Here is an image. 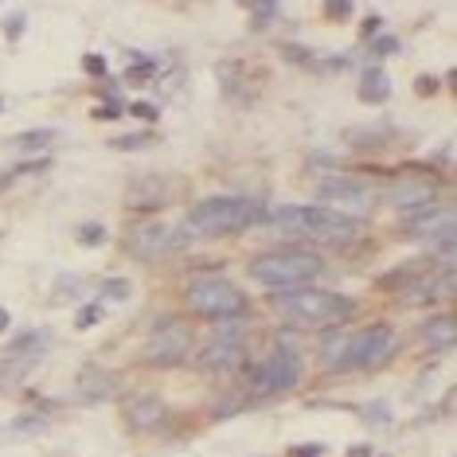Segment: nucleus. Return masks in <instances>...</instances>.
<instances>
[{"instance_id": "f257e3e1", "label": "nucleus", "mask_w": 457, "mask_h": 457, "mask_svg": "<svg viewBox=\"0 0 457 457\" xmlns=\"http://www.w3.org/2000/svg\"><path fill=\"white\" fill-rule=\"evenodd\" d=\"M262 223L278 235H301V238H356L363 231V220L352 212H337L328 204H282L262 215Z\"/></svg>"}, {"instance_id": "f03ea898", "label": "nucleus", "mask_w": 457, "mask_h": 457, "mask_svg": "<svg viewBox=\"0 0 457 457\" xmlns=\"http://www.w3.org/2000/svg\"><path fill=\"white\" fill-rule=\"evenodd\" d=\"M262 215H266L262 200H251V195H212V200H200L184 215V235L192 238L238 235L262 223Z\"/></svg>"}, {"instance_id": "7ed1b4c3", "label": "nucleus", "mask_w": 457, "mask_h": 457, "mask_svg": "<svg viewBox=\"0 0 457 457\" xmlns=\"http://www.w3.org/2000/svg\"><path fill=\"white\" fill-rule=\"evenodd\" d=\"M270 305L278 309L286 320L294 325H345V320L356 313V305L345 294H332V289H317V286H289V289H274L270 294Z\"/></svg>"}, {"instance_id": "20e7f679", "label": "nucleus", "mask_w": 457, "mask_h": 457, "mask_svg": "<svg viewBox=\"0 0 457 457\" xmlns=\"http://www.w3.org/2000/svg\"><path fill=\"white\" fill-rule=\"evenodd\" d=\"M246 270H251V278L258 286L289 289V286H309L325 270V262L309 251H270V254H258Z\"/></svg>"}, {"instance_id": "39448f33", "label": "nucleus", "mask_w": 457, "mask_h": 457, "mask_svg": "<svg viewBox=\"0 0 457 457\" xmlns=\"http://www.w3.org/2000/svg\"><path fill=\"white\" fill-rule=\"evenodd\" d=\"M188 305L207 320H235V317H243L246 297L223 274H200L188 282Z\"/></svg>"}, {"instance_id": "423d86ee", "label": "nucleus", "mask_w": 457, "mask_h": 457, "mask_svg": "<svg viewBox=\"0 0 457 457\" xmlns=\"http://www.w3.org/2000/svg\"><path fill=\"white\" fill-rule=\"evenodd\" d=\"M395 345H399V337H395L391 325H368V328L352 332L348 345H345V368L376 371V368H383V363L391 360Z\"/></svg>"}, {"instance_id": "0eeeda50", "label": "nucleus", "mask_w": 457, "mask_h": 457, "mask_svg": "<svg viewBox=\"0 0 457 457\" xmlns=\"http://www.w3.org/2000/svg\"><path fill=\"white\" fill-rule=\"evenodd\" d=\"M297 379H301V356L286 345H274V352L254 368V391L262 395H282L297 387Z\"/></svg>"}, {"instance_id": "6e6552de", "label": "nucleus", "mask_w": 457, "mask_h": 457, "mask_svg": "<svg viewBox=\"0 0 457 457\" xmlns=\"http://www.w3.org/2000/svg\"><path fill=\"white\" fill-rule=\"evenodd\" d=\"M438 188H442L438 176H430V172H403V176H395V180H391L387 204L399 207V212H419V207L438 200Z\"/></svg>"}, {"instance_id": "1a4fd4ad", "label": "nucleus", "mask_w": 457, "mask_h": 457, "mask_svg": "<svg viewBox=\"0 0 457 457\" xmlns=\"http://www.w3.org/2000/svg\"><path fill=\"white\" fill-rule=\"evenodd\" d=\"M407 235L411 238H422V243L438 246L442 238H453V207L450 204H426L411 215L407 223Z\"/></svg>"}, {"instance_id": "9d476101", "label": "nucleus", "mask_w": 457, "mask_h": 457, "mask_svg": "<svg viewBox=\"0 0 457 457\" xmlns=\"http://www.w3.org/2000/svg\"><path fill=\"white\" fill-rule=\"evenodd\" d=\"M188 348H192L188 325H176V320H169V325H161L149 337V345H145V360H149V363H180L184 356H188Z\"/></svg>"}, {"instance_id": "9b49d317", "label": "nucleus", "mask_w": 457, "mask_h": 457, "mask_svg": "<svg viewBox=\"0 0 457 457\" xmlns=\"http://www.w3.org/2000/svg\"><path fill=\"white\" fill-rule=\"evenodd\" d=\"M238 360H243V328H238L235 320H223V325L215 328V337L207 340L200 363L212 371H227V368H235Z\"/></svg>"}, {"instance_id": "f8f14e48", "label": "nucleus", "mask_w": 457, "mask_h": 457, "mask_svg": "<svg viewBox=\"0 0 457 457\" xmlns=\"http://www.w3.org/2000/svg\"><path fill=\"white\" fill-rule=\"evenodd\" d=\"M320 200H328V207H337V212H345L348 207H368L371 204V188L360 180H352V176H332V180L320 184Z\"/></svg>"}, {"instance_id": "ddd939ff", "label": "nucleus", "mask_w": 457, "mask_h": 457, "mask_svg": "<svg viewBox=\"0 0 457 457\" xmlns=\"http://www.w3.org/2000/svg\"><path fill=\"white\" fill-rule=\"evenodd\" d=\"M180 238H184V235L169 231L164 223H145V227H137V231L129 235V251L137 254V258H157V254H164V251H172Z\"/></svg>"}, {"instance_id": "4468645a", "label": "nucleus", "mask_w": 457, "mask_h": 457, "mask_svg": "<svg viewBox=\"0 0 457 457\" xmlns=\"http://www.w3.org/2000/svg\"><path fill=\"white\" fill-rule=\"evenodd\" d=\"M169 200H172V180H164V176H137L126 188L129 207H164Z\"/></svg>"}, {"instance_id": "2eb2a0df", "label": "nucleus", "mask_w": 457, "mask_h": 457, "mask_svg": "<svg viewBox=\"0 0 457 457\" xmlns=\"http://www.w3.org/2000/svg\"><path fill=\"white\" fill-rule=\"evenodd\" d=\"M121 411H126V419H129L133 430H153V426H161V419L169 414L157 395H129Z\"/></svg>"}, {"instance_id": "dca6fc26", "label": "nucleus", "mask_w": 457, "mask_h": 457, "mask_svg": "<svg viewBox=\"0 0 457 457\" xmlns=\"http://www.w3.org/2000/svg\"><path fill=\"white\" fill-rule=\"evenodd\" d=\"M79 391L87 403H102V399H113L118 395V376L106 368H98V363H90V368L79 371Z\"/></svg>"}, {"instance_id": "f3484780", "label": "nucleus", "mask_w": 457, "mask_h": 457, "mask_svg": "<svg viewBox=\"0 0 457 457\" xmlns=\"http://www.w3.org/2000/svg\"><path fill=\"white\" fill-rule=\"evenodd\" d=\"M419 332H422V340H426L430 348H453V340H457V320H453V317H430Z\"/></svg>"}, {"instance_id": "a211bd4d", "label": "nucleus", "mask_w": 457, "mask_h": 457, "mask_svg": "<svg viewBox=\"0 0 457 457\" xmlns=\"http://www.w3.org/2000/svg\"><path fill=\"white\" fill-rule=\"evenodd\" d=\"M387 95H391V79L383 75L379 67L363 71V79H360V98H363V102H387Z\"/></svg>"}, {"instance_id": "6ab92c4d", "label": "nucleus", "mask_w": 457, "mask_h": 457, "mask_svg": "<svg viewBox=\"0 0 457 457\" xmlns=\"http://www.w3.org/2000/svg\"><path fill=\"white\" fill-rule=\"evenodd\" d=\"M51 348V337L44 328L36 332H24V337H16L12 345H8V356H44V352Z\"/></svg>"}, {"instance_id": "aec40b11", "label": "nucleus", "mask_w": 457, "mask_h": 457, "mask_svg": "<svg viewBox=\"0 0 457 457\" xmlns=\"http://www.w3.org/2000/svg\"><path fill=\"white\" fill-rule=\"evenodd\" d=\"M345 345H348V332L337 325L325 337V345H320V363L325 368H345Z\"/></svg>"}, {"instance_id": "412c9836", "label": "nucleus", "mask_w": 457, "mask_h": 457, "mask_svg": "<svg viewBox=\"0 0 457 457\" xmlns=\"http://www.w3.org/2000/svg\"><path fill=\"white\" fill-rule=\"evenodd\" d=\"M51 137H55V133L51 129H28V133H20L16 137V149H44V145H51Z\"/></svg>"}, {"instance_id": "4be33fe9", "label": "nucleus", "mask_w": 457, "mask_h": 457, "mask_svg": "<svg viewBox=\"0 0 457 457\" xmlns=\"http://www.w3.org/2000/svg\"><path fill=\"white\" fill-rule=\"evenodd\" d=\"M129 289H133V286L126 282V278H110V282L102 286V297H106V301H126Z\"/></svg>"}, {"instance_id": "5701e85b", "label": "nucleus", "mask_w": 457, "mask_h": 457, "mask_svg": "<svg viewBox=\"0 0 457 457\" xmlns=\"http://www.w3.org/2000/svg\"><path fill=\"white\" fill-rule=\"evenodd\" d=\"M430 297H453V266H445L438 282H430Z\"/></svg>"}, {"instance_id": "b1692460", "label": "nucleus", "mask_w": 457, "mask_h": 457, "mask_svg": "<svg viewBox=\"0 0 457 457\" xmlns=\"http://www.w3.org/2000/svg\"><path fill=\"white\" fill-rule=\"evenodd\" d=\"M79 243H82V246H102V243H106V227H102V223L82 227V231H79Z\"/></svg>"}, {"instance_id": "393cba45", "label": "nucleus", "mask_w": 457, "mask_h": 457, "mask_svg": "<svg viewBox=\"0 0 457 457\" xmlns=\"http://www.w3.org/2000/svg\"><path fill=\"white\" fill-rule=\"evenodd\" d=\"M44 426H47V422L39 419V414H20V419L12 422V430H16V434H36V430H44Z\"/></svg>"}, {"instance_id": "a878e982", "label": "nucleus", "mask_w": 457, "mask_h": 457, "mask_svg": "<svg viewBox=\"0 0 457 457\" xmlns=\"http://www.w3.org/2000/svg\"><path fill=\"white\" fill-rule=\"evenodd\" d=\"M110 145L113 149H145V145H153V137H145V133H129V137H113Z\"/></svg>"}, {"instance_id": "bb28decb", "label": "nucleus", "mask_w": 457, "mask_h": 457, "mask_svg": "<svg viewBox=\"0 0 457 457\" xmlns=\"http://www.w3.org/2000/svg\"><path fill=\"white\" fill-rule=\"evenodd\" d=\"M348 12H352V0H325L328 20H348Z\"/></svg>"}, {"instance_id": "cd10ccee", "label": "nucleus", "mask_w": 457, "mask_h": 457, "mask_svg": "<svg viewBox=\"0 0 457 457\" xmlns=\"http://www.w3.org/2000/svg\"><path fill=\"white\" fill-rule=\"evenodd\" d=\"M82 67H87L95 79H106V59H102V55H87V59H82Z\"/></svg>"}, {"instance_id": "c85d7f7f", "label": "nucleus", "mask_w": 457, "mask_h": 457, "mask_svg": "<svg viewBox=\"0 0 457 457\" xmlns=\"http://www.w3.org/2000/svg\"><path fill=\"white\" fill-rule=\"evenodd\" d=\"M75 325H79V328H95V325H98V309H95V305H87V309H79V317H75Z\"/></svg>"}, {"instance_id": "c756f323", "label": "nucleus", "mask_w": 457, "mask_h": 457, "mask_svg": "<svg viewBox=\"0 0 457 457\" xmlns=\"http://www.w3.org/2000/svg\"><path fill=\"white\" fill-rule=\"evenodd\" d=\"M28 28V16L24 12H16L12 20H8V39H20V32Z\"/></svg>"}, {"instance_id": "7c9ffc66", "label": "nucleus", "mask_w": 457, "mask_h": 457, "mask_svg": "<svg viewBox=\"0 0 457 457\" xmlns=\"http://www.w3.org/2000/svg\"><path fill=\"white\" fill-rule=\"evenodd\" d=\"M320 453H325V445L309 442V445H294V453H289V457H320Z\"/></svg>"}, {"instance_id": "2f4dec72", "label": "nucleus", "mask_w": 457, "mask_h": 457, "mask_svg": "<svg viewBox=\"0 0 457 457\" xmlns=\"http://www.w3.org/2000/svg\"><path fill=\"white\" fill-rule=\"evenodd\" d=\"M145 79H153V63H141L129 71V82H145Z\"/></svg>"}, {"instance_id": "473e14b6", "label": "nucleus", "mask_w": 457, "mask_h": 457, "mask_svg": "<svg viewBox=\"0 0 457 457\" xmlns=\"http://www.w3.org/2000/svg\"><path fill=\"white\" fill-rule=\"evenodd\" d=\"M133 113H137V118H157V106H149V102H133Z\"/></svg>"}, {"instance_id": "72a5a7b5", "label": "nucleus", "mask_w": 457, "mask_h": 457, "mask_svg": "<svg viewBox=\"0 0 457 457\" xmlns=\"http://www.w3.org/2000/svg\"><path fill=\"white\" fill-rule=\"evenodd\" d=\"M414 90H419V95H434V90H438V82H434V79H419V82H414Z\"/></svg>"}, {"instance_id": "f704fd0d", "label": "nucleus", "mask_w": 457, "mask_h": 457, "mask_svg": "<svg viewBox=\"0 0 457 457\" xmlns=\"http://www.w3.org/2000/svg\"><path fill=\"white\" fill-rule=\"evenodd\" d=\"M348 457H371V445H368V442H356V445L348 450Z\"/></svg>"}, {"instance_id": "c9c22d12", "label": "nucleus", "mask_w": 457, "mask_h": 457, "mask_svg": "<svg viewBox=\"0 0 457 457\" xmlns=\"http://www.w3.org/2000/svg\"><path fill=\"white\" fill-rule=\"evenodd\" d=\"M371 414H376V422H387V407H383V403H376V407H371Z\"/></svg>"}, {"instance_id": "e433bc0d", "label": "nucleus", "mask_w": 457, "mask_h": 457, "mask_svg": "<svg viewBox=\"0 0 457 457\" xmlns=\"http://www.w3.org/2000/svg\"><path fill=\"white\" fill-rule=\"evenodd\" d=\"M8 320H12V317H8V309H0V332L8 328Z\"/></svg>"}, {"instance_id": "4c0bfd02", "label": "nucleus", "mask_w": 457, "mask_h": 457, "mask_svg": "<svg viewBox=\"0 0 457 457\" xmlns=\"http://www.w3.org/2000/svg\"><path fill=\"white\" fill-rule=\"evenodd\" d=\"M0 110H4V98H0Z\"/></svg>"}, {"instance_id": "58836bf2", "label": "nucleus", "mask_w": 457, "mask_h": 457, "mask_svg": "<svg viewBox=\"0 0 457 457\" xmlns=\"http://www.w3.org/2000/svg\"><path fill=\"white\" fill-rule=\"evenodd\" d=\"M266 4H278V0H266Z\"/></svg>"}]
</instances>
